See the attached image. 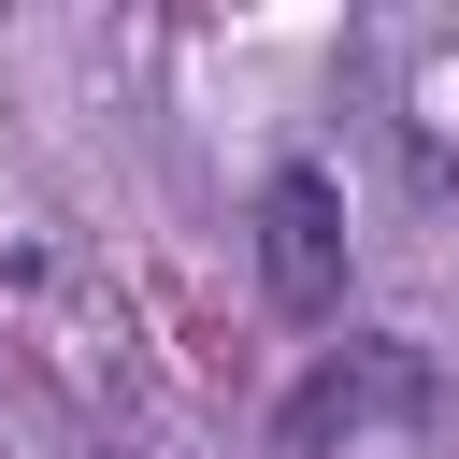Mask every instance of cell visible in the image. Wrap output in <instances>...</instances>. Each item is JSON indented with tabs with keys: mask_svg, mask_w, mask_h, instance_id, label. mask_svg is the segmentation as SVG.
<instances>
[{
	"mask_svg": "<svg viewBox=\"0 0 459 459\" xmlns=\"http://www.w3.org/2000/svg\"><path fill=\"white\" fill-rule=\"evenodd\" d=\"M258 287H273V316H344V186L316 172V158H273L258 172Z\"/></svg>",
	"mask_w": 459,
	"mask_h": 459,
	"instance_id": "6da1fadb",
	"label": "cell"
},
{
	"mask_svg": "<svg viewBox=\"0 0 459 459\" xmlns=\"http://www.w3.org/2000/svg\"><path fill=\"white\" fill-rule=\"evenodd\" d=\"M359 416H430V359H416V344H344V359H316V373L273 402V445L301 459V445H330V430H359Z\"/></svg>",
	"mask_w": 459,
	"mask_h": 459,
	"instance_id": "7a4b0ae2",
	"label": "cell"
}]
</instances>
